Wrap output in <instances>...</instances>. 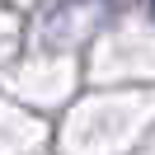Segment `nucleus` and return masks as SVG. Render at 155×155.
I'll return each mask as SVG.
<instances>
[{"label":"nucleus","instance_id":"f257e3e1","mask_svg":"<svg viewBox=\"0 0 155 155\" xmlns=\"http://www.w3.org/2000/svg\"><path fill=\"white\" fill-rule=\"evenodd\" d=\"M150 14H155V0H150Z\"/></svg>","mask_w":155,"mask_h":155}]
</instances>
